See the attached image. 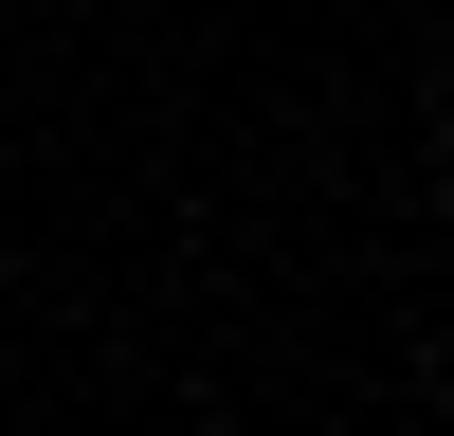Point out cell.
I'll list each match as a JSON object with an SVG mask.
<instances>
[{
    "label": "cell",
    "mask_w": 454,
    "mask_h": 436,
    "mask_svg": "<svg viewBox=\"0 0 454 436\" xmlns=\"http://www.w3.org/2000/svg\"><path fill=\"white\" fill-rule=\"evenodd\" d=\"M436 109H454V55H436Z\"/></svg>",
    "instance_id": "6da1fadb"
}]
</instances>
